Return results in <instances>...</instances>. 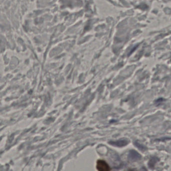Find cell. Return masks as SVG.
Here are the masks:
<instances>
[{"mask_svg": "<svg viewBox=\"0 0 171 171\" xmlns=\"http://www.w3.org/2000/svg\"><path fill=\"white\" fill-rule=\"evenodd\" d=\"M129 143V140L126 138L120 140L115 142H110V144H111L113 146H116L118 147H123L124 146H127Z\"/></svg>", "mask_w": 171, "mask_h": 171, "instance_id": "obj_2", "label": "cell"}, {"mask_svg": "<svg viewBox=\"0 0 171 171\" xmlns=\"http://www.w3.org/2000/svg\"><path fill=\"white\" fill-rule=\"evenodd\" d=\"M135 145H136V146H137L138 149H142V151H145L146 149V147H145L142 145L140 144L139 142H136Z\"/></svg>", "mask_w": 171, "mask_h": 171, "instance_id": "obj_5", "label": "cell"}, {"mask_svg": "<svg viewBox=\"0 0 171 171\" xmlns=\"http://www.w3.org/2000/svg\"><path fill=\"white\" fill-rule=\"evenodd\" d=\"M158 161V160L157 158H153L151 159V160L149 161V168L154 167L155 166V164Z\"/></svg>", "mask_w": 171, "mask_h": 171, "instance_id": "obj_4", "label": "cell"}, {"mask_svg": "<svg viewBox=\"0 0 171 171\" xmlns=\"http://www.w3.org/2000/svg\"><path fill=\"white\" fill-rule=\"evenodd\" d=\"M97 169L99 171H109L111 168L108 163L104 160H99L97 163Z\"/></svg>", "mask_w": 171, "mask_h": 171, "instance_id": "obj_1", "label": "cell"}, {"mask_svg": "<svg viewBox=\"0 0 171 171\" xmlns=\"http://www.w3.org/2000/svg\"><path fill=\"white\" fill-rule=\"evenodd\" d=\"M129 160L131 161H137L140 160L141 158V156L137 151L134 150H131L129 152Z\"/></svg>", "mask_w": 171, "mask_h": 171, "instance_id": "obj_3", "label": "cell"}]
</instances>
